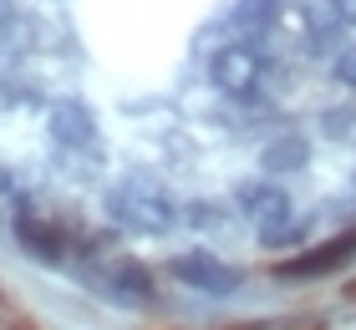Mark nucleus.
<instances>
[{"label":"nucleus","instance_id":"1","mask_svg":"<svg viewBox=\"0 0 356 330\" xmlns=\"http://www.w3.org/2000/svg\"><path fill=\"white\" fill-rule=\"evenodd\" d=\"M107 213L133 234H168L178 224V198L153 178H127L107 193Z\"/></svg>","mask_w":356,"mask_h":330},{"label":"nucleus","instance_id":"2","mask_svg":"<svg viewBox=\"0 0 356 330\" xmlns=\"http://www.w3.org/2000/svg\"><path fill=\"white\" fill-rule=\"evenodd\" d=\"M209 76H214L219 92L250 102V97L260 92V81H265V61H260L254 46H219V51L209 56Z\"/></svg>","mask_w":356,"mask_h":330},{"label":"nucleus","instance_id":"3","mask_svg":"<svg viewBox=\"0 0 356 330\" xmlns=\"http://www.w3.org/2000/svg\"><path fill=\"white\" fill-rule=\"evenodd\" d=\"M239 208L254 219V229H260V239L265 244H280L285 239V229H290V198L285 188H275V183H245L239 188Z\"/></svg>","mask_w":356,"mask_h":330},{"label":"nucleus","instance_id":"4","mask_svg":"<svg viewBox=\"0 0 356 330\" xmlns=\"http://www.w3.org/2000/svg\"><path fill=\"white\" fill-rule=\"evenodd\" d=\"M51 138L61 153H82L87 163H102V138H97V122L82 102H56L51 107Z\"/></svg>","mask_w":356,"mask_h":330},{"label":"nucleus","instance_id":"5","mask_svg":"<svg viewBox=\"0 0 356 330\" xmlns=\"http://www.w3.org/2000/svg\"><path fill=\"white\" fill-rule=\"evenodd\" d=\"M173 279L199 295H234L239 290V270H229L219 254H204V249H188L173 259Z\"/></svg>","mask_w":356,"mask_h":330},{"label":"nucleus","instance_id":"6","mask_svg":"<svg viewBox=\"0 0 356 330\" xmlns=\"http://www.w3.org/2000/svg\"><path fill=\"white\" fill-rule=\"evenodd\" d=\"M92 285L107 295V300H127V305H148L153 300V274L143 270L138 259H102L92 270Z\"/></svg>","mask_w":356,"mask_h":330},{"label":"nucleus","instance_id":"7","mask_svg":"<svg viewBox=\"0 0 356 330\" xmlns=\"http://www.w3.org/2000/svg\"><path fill=\"white\" fill-rule=\"evenodd\" d=\"M351 254H356V234H341V239H331V244H316V249H305L300 259L280 264V274H285V279H316V274L341 270Z\"/></svg>","mask_w":356,"mask_h":330},{"label":"nucleus","instance_id":"8","mask_svg":"<svg viewBox=\"0 0 356 330\" xmlns=\"http://www.w3.org/2000/svg\"><path fill=\"white\" fill-rule=\"evenodd\" d=\"M270 10H275V0H245L239 6V26H270Z\"/></svg>","mask_w":356,"mask_h":330},{"label":"nucleus","instance_id":"9","mask_svg":"<svg viewBox=\"0 0 356 330\" xmlns=\"http://www.w3.org/2000/svg\"><path fill=\"white\" fill-rule=\"evenodd\" d=\"M336 76H341L346 87H356V46H351V51H346L341 61H336Z\"/></svg>","mask_w":356,"mask_h":330},{"label":"nucleus","instance_id":"10","mask_svg":"<svg viewBox=\"0 0 356 330\" xmlns=\"http://www.w3.org/2000/svg\"><path fill=\"white\" fill-rule=\"evenodd\" d=\"M331 10H336V21L356 26V0H331Z\"/></svg>","mask_w":356,"mask_h":330},{"label":"nucleus","instance_id":"11","mask_svg":"<svg viewBox=\"0 0 356 330\" xmlns=\"http://www.w3.org/2000/svg\"><path fill=\"white\" fill-rule=\"evenodd\" d=\"M6 10H10V0H0V21H6Z\"/></svg>","mask_w":356,"mask_h":330}]
</instances>
